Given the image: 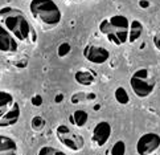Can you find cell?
Here are the masks:
<instances>
[{
    "instance_id": "6da1fadb",
    "label": "cell",
    "mask_w": 160,
    "mask_h": 155,
    "mask_svg": "<svg viewBox=\"0 0 160 155\" xmlns=\"http://www.w3.org/2000/svg\"><path fill=\"white\" fill-rule=\"evenodd\" d=\"M0 17L5 28L13 34L18 41L28 43L29 39L35 37V31L32 29L29 21L21 11L12 7H5L0 11Z\"/></svg>"
},
{
    "instance_id": "7a4b0ae2",
    "label": "cell",
    "mask_w": 160,
    "mask_h": 155,
    "mask_svg": "<svg viewBox=\"0 0 160 155\" xmlns=\"http://www.w3.org/2000/svg\"><path fill=\"white\" fill-rule=\"evenodd\" d=\"M29 11L33 19L45 29L56 28L62 19V12L54 0H32Z\"/></svg>"
},
{
    "instance_id": "3957f363",
    "label": "cell",
    "mask_w": 160,
    "mask_h": 155,
    "mask_svg": "<svg viewBox=\"0 0 160 155\" xmlns=\"http://www.w3.org/2000/svg\"><path fill=\"white\" fill-rule=\"evenodd\" d=\"M99 31L108 39L110 43L115 45H122L128 41L130 21L123 15H114L101 21Z\"/></svg>"
},
{
    "instance_id": "277c9868",
    "label": "cell",
    "mask_w": 160,
    "mask_h": 155,
    "mask_svg": "<svg viewBox=\"0 0 160 155\" xmlns=\"http://www.w3.org/2000/svg\"><path fill=\"white\" fill-rule=\"evenodd\" d=\"M20 114V106L15 97L8 91L0 90V129L16 125Z\"/></svg>"
},
{
    "instance_id": "5b68a950",
    "label": "cell",
    "mask_w": 160,
    "mask_h": 155,
    "mask_svg": "<svg viewBox=\"0 0 160 155\" xmlns=\"http://www.w3.org/2000/svg\"><path fill=\"white\" fill-rule=\"evenodd\" d=\"M130 85L136 97H139V98H147L155 90L156 81L147 68H140L138 70H135L134 74L131 76Z\"/></svg>"
},
{
    "instance_id": "8992f818",
    "label": "cell",
    "mask_w": 160,
    "mask_h": 155,
    "mask_svg": "<svg viewBox=\"0 0 160 155\" xmlns=\"http://www.w3.org/2000/svg\"><path fill=\"white\" fill-rule=\"evenodd\" d=\"M56 135L62 145L72 151H79L83 148V145H85L83 138L79 134L74 133L68 125H58L57 126Z\"/></svg>"
},
{
    "instance_id": "52a82bcc",
    "label": "cell",
    "mask_w": 160,
    "mask_h": 155,
    "mask_svg": "<svg viewBox=\"0 0 160 155\" xmlns=\"http://www.w3.org/2000/svg\"><path fill=\"white\" fill-rule=\"evenodd\" d=\"M160 147V135L156 133L143 134L136 142V152L139 155H151Z\"/></svg>"
},
{
    "instance_id": "ba28073f",
    "label": "cell",
    "mask_w": 160,
    "mask_h": 155,
    "mask_svg": "<svg viewBox=\"0 0 160 155\" xmlns=\"http://www.w3.org/2000/svg\"><path fill=\"white\" fill-rule=\"evenodd\" d=\"M83 56L91 64L101 65L110 59V52L103 47H98V45H88L83 49Z\"/></svg>"
},
{
    "instance_id": "9c48e42d",
    "label": "cell",
    "mask_w": 160,
    "mask_h": 155,
    "mask_svg": "<svg viewBox=\"0 0 160 155\" xmlns=\"http://www.w3.org/2000/svg\"><path fill=\"white\" fill-rule=\"evenodd\" d=\"M111 137V125L106 122V121H101L99 123L95 125L93 129V134H91V142L94 143V146L102 147L108 142Z\"/></svg>"
},
{
    "instance_id": "30bf717a",
    "label": "cell",
    "mask_w": 160,
    "mask_h": 155,
    "mask_svg": "<svg viewBox=\"0 0 160 155\" xmlns=\"http://www.w3.org/2000/svg\"><path fill=\"white\" fill-rule=\"evenodd\" d=\"M19 49V41L11 33L3 23H0V52L2 53H16Z\"/></svg>"
},
{
    "instance_id": "8fae6325",
    "label": "cell",
    "mask_w": 160,
    "mask_h": 155,
    "mask_svg": "<svg viewBox=\"0 0 160 155\" xmlns=\"http://www.w3.org/2000/svg\"><path fill=\"white\" fill-rule=\"evenodd\" d=\"M0 155H18V145L12 138L0 134Z\"/></svg>"
},
{
    "instance_id": "7c38bea8",
    "label": "cell",
    "mask_w": 160,
    "mask_h": 155,
    "mask_svg": "<svg viewBox=\"0 0 160 155\" xmlns=\"http://www.w3.org/2000/svg\"><path fill=\"white\" fill-rule=\"evenodd\" d=\"M74 80L77 84L83 86H90L95 81V74L90 70V69H79V70L74 74Z\"/></svg>"
},
{
    "instance_id": "4fadbf2b",
    "label": "cell",
    "mask_w": 160,
    "mask_h": 155,
    "mask_svg": "<svg viewBox=\"0 0 160 155\" xmlns=\"http://www.w3.org/2000/svg\"><path fill=\"white\" fill-rule=\"evenodd\" d=\"M143 25L138 20L130 21V31H128V43H135L142 37Z\"/></svg>"
},
{
    "instance_id": "5bb4252c",
    "label": "cell",
    "mask_w": 160,
    "mask_h": 155,
    "mask_svg": "<svg viewBox=\"0 0 160 155\" xmlns=\"http://www.w3.org/2000/svg\"><path fill=\"white\" fill-rule=\"evenodd\" d=\"M88 119H89V116L85 110H76L73 113V116L70 117V121L77 127H83L88 123Z\"/></svg>"
},
{
    "instance_id": "9a60e30c",
    "label": "cell",
    "mask_w": 160,
    "mask_h": 155,
    "mask_svg": "<svg viewBox=\"0 0 160 155\" xmlns=\"http://www.w3.org/2000/svg\"><path fill=\"white\" fill-rule=\"evenodd\" d=\"M115 100L118 101V103H121V105H127L130 102V96L128 93L126 91V89L123 86H119V88L115 89Z\"/></svg>"
},
{
    "instance_id": "2e32d148",
    "label": "cell",
    "mask_w": 160,
    "mask_h": 155,
    "mask_svg": "<svg viewBox=\"0 0 160 155\" xmlns=\"http://www.w3.org/2000/svg\"><path fill=\"white\" fill-rule=\"evenodd\" d=\"M111 155H124L126 154V145L123 141H117L112 145L111 150H110Z\"/></svg>"
},
{
    "instance_id": "e0dca14e",
    "label": "cell",
    "mask_w": 160,
    "mask_h": 155,
    "mask_svg": "<svg viewBox=\"0 0 160 155\" xmlns=\"http://www.w3.org/2000/svg\"><path fill=\"white\" fill-rule=\"evenodd\" d=\"M95 96L94 94H86V93H78V94H74L72 97V102L73 103H79V102H85L88 100H94Z\"/></svg>"
},
{
    "instance_id": "ac0fdd59",
    "label": "cell",
    "mask_w": 160,
    "mask_h": 155,
    "mask_svg": "<svg viewBox=\"0 0 160 155\" xmlns=\"http://www.w3.org/2000/svg\"><path fill=\"white\" fill-rule=\"evenodd\" d=\"M45 127V119L42 117H33L32 119V129L36 131H41Z\"/></svg>"
},
{
    "instance_id": "d6986e66",
    "label": "cell",
    "mask_w": 160,
    "mask_h": 155,
    "mask_svg": "<svg viewBox=\"0 0 160 155\" xmlns=\"http://www.w3.org/2000/svg\"><path fill=\"white\" fill-rule=\"evenodd\" d=\"M69 52H70V44L69 43H62L58 49H57V53H58L60 57H65L69 54Z\"/></svg>"
},
{
    "instance_id": "ffe728a7",
    "label": "cell",
    "mask_w": 160,
    "mask_h": 155,
    "mask_svg": "<svg viewBox=\"0 0 160 155\" xmlns=\"http://www.w3.org/2000/svg\"><path fill=\"white\" fill-rule=\"evenodd\" d=\"M37 155H56V148L54 147H49V146L41 147Z\"/></svg>"
},
{
    "instance_id": "44dd1931",
    "label": "cell",
    "mask_w": 160,
    "mask_h": 155,
    "mask_svg": "<svg viewBox=\"0 0 160 155\" xmlns=\"http://www.w3.org/2000/svg\"><path fill=\"white\" fill-rule=\"evenodd\" d=\"M152 41H153V45H155V48L160 52V32H158L156 34H153Z\"/></svg>"
},
{
    "instance_id": "7402d4cb",
    "label": "cell",
    "mask_w": 160,
    "mask_h": 155,
    "mask_svg": "<svg viewBox=\"0 0 160 155\" xmlns=\"http://www.w3.org/2000/svg\"><path fill=\"white\" fill-rule=\"evenodd\" d=\"M32 103H33L35 106H40V105L42 103V97H41V96H35V97L32 98Z\"/></svg>"
},
{
    "instance_id": "603a6c76",
    "label": "cell",
    "mask_w": 160,
    "mask_h": 155,
    "mask_svg": "<svg viewBox=\"0 0 160 155\" xmlns=\"http://www.w3.org/2000/svg\"><path fill=\"white\" fill-rule=\"evenodd\" d=\"M139 5L142 8H147V7H150V2H147V0H140Z\"/></svg>"
},
{
    "instance_id": "cb8c5ba5",
    "label": "cell",
    "mask_w": 160,
    "mask_h": 155,
    "mask_svg": "<svg viewBox=\"0 0 160 155\" xmlns=\"http://www.w3.org/2000/svg\"><path fill=\"white\" fill-rule=\"evenodd\" d=\"M62 100H64V96H62V94H58V96L56 97V100H54V101H56L57 103H60V102H61Z\"/></svg>"
},
{
    "instance_id": "d4e9b609",
    "label": "cell",
    "mask_w": 160,
    "mask_h": 155,
    "mask_svg": "<svg viewBox=\"0 0 160 155\" xmlns=\"http://www.w3.org/2000/svg\"><path fill=\"white\" fill-rule=\"evenodd\" d=\"M56 155H66L65 152H62V151H60V150H57L56 148Z\"/></svg>"
},
{
    "instance_id": "484cf974",
    "label": "cell",
    "mask_w": 160,
    "mask_h": 155,
    "mask_svg": "<svg viewBox=\"0 0 160 155\" xmlns=\"http://www.w3.org/2000/svg\"><path fill=\"white\" fill-rule=\"evenodd\" d=\"M0 77H2V73H0Z\"/></svg>"
}]
</instances>
